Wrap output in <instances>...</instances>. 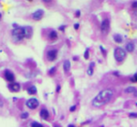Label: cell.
<instances>
[{"mask_svg":"<svg viewBox=\"0 0 137 127\" xmlns=\"http://www.w3.org/2000/svg\"><path fill=\"white\" fill-rule=\"evenodd\" d=\"M114 96V91L112 89H105L101 91L92 100V106L96 107L104 106L108 102L111 101L112 97Z\"/></svg>","mask_w":137,"mask_h":127,"instance_id":"cell-1","label":"cell"},{"mask_svg":"<svg viewBox=\"0 0 137 127\" xmlns=\"http://www.w3.org/2000/svg\"><path fill=\"white\" fill-rule=\"evenodd\" d=\"M11 36L14 41H16V42L22 41L23 38L26 37L25 26H18V27H15L11 31Z\"/></svg>","mask_w":137,"mask_h":127,"instance_id":"cell-2","label":"cell"},{"mask_svg":"<svg viewBox=\"0 0 137 127\" xmlns=\"http://www.w3.org/2000/svg\"><path fill=\"white\" fill-rule=\"evenodd\" d=\"M127 56V52L123 48L121 47H116L114 51V60L117 62V63H121L124 61V59Z\"/></svg>","mask_w":137,"mask_h":127,"instance_id":"cell-3","label":"cell"},{"mask_svg":"<svg viewBox=\"0 0 137 127\" xmlns=\"http://www.w3.org/2000/svg\"><path fill=\"white\" fill-rule=\"evenodd\" d=\"M57 55H58V51L57 49H51L46 53V58L48 61L54 62L55 60H57Z\"/></svg>","mask_w":137,"mask_h":127,"instance_id":"cell-4","label":"cell"},{"mask_svg":"<svg viewBox=\"0 0 137 127\" xmlns=\"http://www.w3.org/2000/svg\"><path fill=\"white\" fill-rule=\"evenodd\" d=\"M39 100L37 99V98H30V99H28L27 101H26V103H25V105L26 106L28 107V108H30V109H36L38 106H39Z\"/></svg>","mask_w":137,"mask_h":127,"instance_id":"cell-5","label":"cell"},{"mask_svg":"<svg viewBox=\"0 0 137 127\" xmlns=\"http://www.w3.org/2000/svg\"><path fill=\"white\" fill-rule=\"evenodd\" d=\"M110 29V21L109 19H103L101 22V31L103 34H107Z\"/></svg>","mask_w":137,"mask_h":127,"instance_id":"cell-6","label":"cell"},{"mask_svg":"<svg viewBox=\"0 0 137 127\" xmlns=\"http://www.w3.org/2000/svg\"><path fill=\"white\" fill-rule=\"evenodd\" d=\"M43 16H44V11L41 10V9L37 10V11H34V12L31 14L32 19L35 20V21H40V20H41V19L43 18Z\"/></svg>","mask_w":137,"mask_h":127,"instance_id":"cell-7","label":"cell"},{"mask_svg":"<svg viewBox=\"0 0 137 127\" xmlns=\"http://www.w3.org/2000/svg\"><path fill=\"white\" fill-rule=\"evenodd\" d=\"M4 78H5V79H6L7 81H9L10 83H11V82H14V80H15V76H14V74L12 73L11 70H9V69H6V70H5V72H4Z\"/></svg>","mask_w":137,"mask_h":127,"instance_id":"cell-8","label":"cell"},{"mask_svg":"<svg viewBox=\"0 0 137 127\" xmlns=\"http://www.w3.org/2000/svg\"><path fill=\"white\" fill-rule=\"evenodd\" d=\"M8 88H9V90H10L11 92H12V93H17V92L20 91L21 85L19 84L18 82H11L10 84L8 85Z\"/></svg>","mask_w":137,"mask_h":127,"instance_id":"cell-9","label":"cell"},{"mask_svg":"<svg viewBox=\"0 0 137 127\" xmlns=\"http://www.w3.org/2000/svg\"><path fill=\"white\" fill-rule=\"evenodd\" d=\"M58 38V34L56 30H51L48 34V39L51 41H55Z\"/></svg>","mask_w":137,"mask_h":127,"instance_id":"cell-10","label":"cell"},{"mask_svg":"<svg viewBox=\"0 0 137 127\" xmlns=\"http://www.w3.org/2000/svg\"><path fill=\"white\" fill-rule=\"evenodd\" d=\"M40 118L42 120H48L49 117H50V113H49V111L46 108H42L40 111Z\"/></svg>","mask_w":137,"mask_h":127,"instance_id":"cell-11","label":"cell"},{"mask_svg":"<svg viewBox=\"0 0 137 127\" xmlns=\"http://www.w3.org/2000/svg\"><path fill=\"white\" fill-rule=\"evenodd\" d=\"M134 50H135V45H134V43L129 42V43H127V44H126V46H125L126 52L131 53H133V52H134Z\"/></svg>","mask_w":137,"mask_h":127,"instance_id":"cell-12","label":"cell"},{"mask_svg":"<svg viewBox=\"0 0 137 127\" xmlns=\"http://www.w3.org/2000/svg\"><path fill=\"white\" fill-rule=\"evenodd\" d=\"M113 38H114V42L115 43H122L123 42V37L121 36V35H119V34H114V36H113Z\"/></svg>","mask_w":137,"mask_h":127,"instance_id":"cell-13","label":"cell"},{"mask_svg":"<svg viewBox=\"0 0 137 127\" xmlns=\"http://www.w3.org/2000/svg\"><path fill=\"white\" fill-rule=\"evenodd\" d=\"M63 69L65 71V73H68L70 69V62L68 60H65L63 63Z\"/></svg>","mask_w":137,"mask_h":127,"instance_id":"cell-14","label":"cell"},{"mask_svg":"<svg viewBox=\"0 0 137 127\" xmlns=\"http://www.w3.org/2000/svg\"><path fill=\"white\" fill-rule=\"evenodd\" d=\"M37 92H38V90H37L36 86H34V85H31L30 87L27 88V93H28L29 95H36Z\"/></svg>","mask_w":137,"mask_h":127,"instance_id":"cell-15","label":"cell"},{"mask_svg":"<svg viewBox=\"0 0 137 127\" xmlns=\"http://www.w3.org/2000/svg\"><path fill=\"white\" fill-rule=\"evenodd\" d=\"M136 88L133 86H129L125 89V93H127V94H131V93H136Z\"/></svg>","mask_w":137,"mask_h":127,"instance_id":"cell-16","label":"cell"},{"mask_svg":"<svg viewBox=\"0 0 137 127\" xmlns=\"http://www.w3.org/2000/svg\"><path fill=\"white\" fill-rule=\"evenodd\" d=\"M25 34H26V37L25 38H30L32 36V28L30 26H25Z\"/></svg>","mask_w":137,"mask_h":127,"instance_id":"cell-17","label":"cell"},{"mask_svg":"<svg viewBox=\"0 0 137 127\" xmlns=\"http://www.w3.org/2000/svg\"><path fill=\"white\" fill-rule=\"evenodd\" d=\"M94 66H95V63L92 62L89 66H88V69H87V75L88 76H92L93 75V72H94Z\"/></svg>","mask_w":137,"mask_h":127,"instance_id":"cell-18","label":"cell"},{"mask_svg":"<svg viewBox=\"0 0 137 127\" xmlns=\"http://www.w3.org/2000/svg\"><path fill=\"white\" fill-rule=\"evenodd\" d=\"M56 71H57V67H56V66H53V67H51L50 70L48 71V74L50 75V76H52V75H54L56 73Z\"/></svg>","mask_w":137,"mask_h":127,"instance_id":"cell-19","label":"cell"},{"mask_svg":"<svg viewBox=\"0 0 137 127\" xmlns=\"http://www.w3.org/2000/svg\"><path fill=\"white\" fill-rule=\"evenodd\" d=\"M31 127H44V126L41 123H40V122H31Z\"/></svg>","mask_w":137,"mask_h":127,"instance_id":"cell-20","label":"cell"},{"mask_svg":"<svg viewBox=\"0 0 137 127\" xmlns=\"http://www.w3.org/2000/svg\"><path fill=\"white\" fill-rule=\"evenodd\" d=\"M84 57H85V59H86V60L89 58V49H88V48L86 50V52L84 53Z\"/></svg>","mask_w":137,"mask_h":127,"instance_id":"cell-21","label":"cell"},{"mask_svg":"<svg viewBox=\"0 0 137 127\" xmlns=\"http://www.w3.org/2000/svg\"><path fill=\"white\" fill-rule=\"evenodd\" d=\"M29 117V114H28V112H23L22 114H21V119H23V120H25V119H27Z\"/></svg>","mask_w":137,"mask_h":127,"instance_id":"cell-22","label":"cell"},{"mask_svg":"<svg viewBox=\"0 0 137 127\" xmlns=\"http://www.w3.org/2000/svg\"><path fill=\"white\" fill-rule=\"evenodd\" d=\"M131 80L132 82H137V73H135V74L131 78Z\"/></svg>","mask_w":137,"mask_h":127,"instance_id":"cell-23","label":"cell"},{"mask_svg":"<svg viewBox=\"0 0 137 127\" xmlns=\"http://www.w3.org/2000/svg\"><path fill=\"white\" fill-rule=\"evenodd\" d=\"M100 50H101V52H102L103 56H106V50L103 48V46H100Z\"/></svg>","mask_w":137,"mask_h":127,"instance_id":"cell-24","label":"cell"},{"mask_svg":"<svg viewBox=\"0 0 137 127\" xmlns=\"http://www.w3.org/2000/svg\"><path fill=\"white\" fill-rule=\"evenodd\" d=\"M129 117L130 118H137V112H132V113H130L129 114Z\"/></svg>","mask_w":137,"mask_h":127,"instance_id":"cell-25","label":"cell"},{"mask_svg":"<svg viewBox=\"0 0 137 127\" xmlns=\"http://www.w3.org/2000/svg\"><path fill=\"white\" fill-rule=\"evenodd\" d=\"M58 29H59L60 31L64 32L65 31V29H66V25H60V26L58 27Z\"/></svg>","mask_w":137,"mask_h":127,"instance_id":"cell-26","label":"cell"},{"mask_svg":"<svg viewBox=\"0 0 137 127\" xmlns=\"http://www.w3.org/2000/svg\"><path fill=\"white\" fill-rule=\"evenodd\" d=\"M131 7H132L133 9H137V1H133V2L131 3Z\"/></svg>","mask_w":137,"mask_h":127,"instance_id":"cell-27","label":"cell"},{"mask_svg":"<svg viewBox=\"0 0 137 127\" xmlns=\"http://www.w3.org/2000/svg\"><path fill=\"white\" fill-rule=\"evenodd\" d=\"M73 27H74V29H75V30H78V29H79V27H80V24H79L78 22H77V23H74Z\"/></svg>","mask_w":137,"mask_h":127,"instance_id":"cell-28","label":"cell"},{"mask_svg":"<svg viewBox=\"0 0 137 127\" xmlns=\"http://www.w3.org/2000/svg\"><path fill=\"white\" fill-rule=\"evenodd\" d=\"M75 16L77 17V18H79L81 16V11H75Z\"/></svg>","mask_w":137,"mask_h":127,"instance_id":"cell-29","label":"cell"},{"mask_svg":"<svg viewBox=\"0 0 137 127\" xmlns=\"http://www.w3.org/2000/svg\"><path fill=\"white\" fill-rule=\"evenodd\" d=\"M75 109H76V106L74 105V106H72L70 108H69V110L71 111V112H73V111H75Z\"/></svg>","mask_w":137,"mask_h":127,"instance_id":"cell-30","label":"cell"},{"mask_svg":"<svg viewBox=\"0 0 137 127\" xmlns=\"http://www.w3.org/2000/svg\"><path fill=\"white\" fill-rule=\"evenodd\" d=\"M60 89H61V86L58 84L57 86V93H59V92H60Z\"/></svg>","mask_w":137,"mask_h":127,"instance_id":"cell-31","label":"cell"},{"mask_svg":"<svg viewBox=\"0 0 137 127\" xmlns=\"http://www.w3.org/2000/svg\"><path fill=\"white\" fill-rule=\"evenodd\" d=\"M3 106H4V102H3V100L0 98V107H2Z\"/></svg>","mask_w":137,"mask_h":127,"instance_id":"cell-32","label":"cell"},{"mask_svg":"<svg viewBox=\"0 0 137 127\" xmlns=\"http://www.w3.org/2000/svg\"><path fill=\"white\" fill-rule=\"evenodd\" d=\"M44 3H51L52 2V0H42Z\"/></svg>","mask_w":137,"mask_h":127,"instance_id":"cell-33","label":"cell"},{"mask_svg":"<svg viewBox=\"0 0 137 127\" xmlns=\"http://www.w3.org/2000/svg\"><path fill=\"white\" fill-rule=\"evenodd\" d=\"M68 127H75V126H74V125H73V124H69V125H68Z\"/></svg>","mask_w":137,"mask_h":127,"instance_id":"cell-34","label":"cell"},{"mask_svg":"<svg viewBox=\"0 0 137 127\" xmlns=\"http://www.w3.org/2000/svg\"><path fill=\"white\" fill-rule=\"evenodd\" d=\"M54 127H60L59 125H57V124H54Z\"/></svg>","mask_w":137,"mask_h":127,"instance_id":"cell-35","label":"cell"},{"mask_svg":"<svg viewBox=\"0 0 137 127\" xmlns=\"http://www.w3.org/2000/svg\"><path fill=\"white\" fill-rule=\"evenodd\" d=\"M1 17H2V14H1V13H0V18H1Z\"/></svg>","mask_w":137,"mask_h":127,"instance_id":"cell-36","label":"cell"},{"mask_svg":"<svg viewBox=\"0 0 137 127\" xmlns=\"http://www.w3.org/2000/svg\"><path fill=\"white\" fill-rule=\"evenodd\" d=\"M28 1H30V2H31V1H33V0H28Z\"/></svg>","mask_w":137,"mask_h":127,"instance_id":"cell-37","label":"cell"},{"mask_svg":"<svg viewBox=\"0 0 137 127\" xmlns=\"http://www.w3.org/2000/svg\"><path fill=\"white\" fill-rule=\"evenodd\" d=\"M136 106H137V103H136Z\"/></svg>","mask_w":137,"mask_h":127,"instance_id":"cell-38","label":"cell"}]
</instances>
